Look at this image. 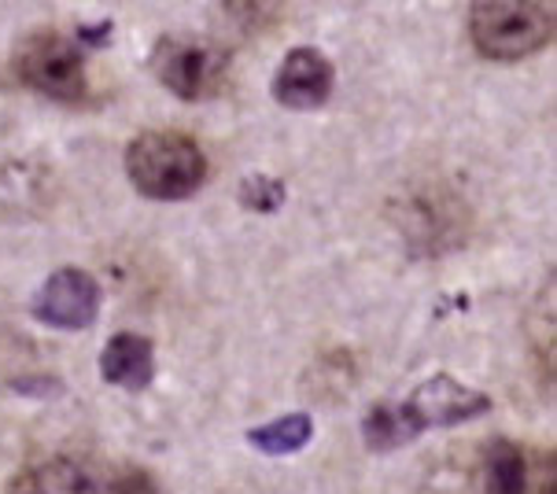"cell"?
<instances>
[{"mask_svg":"<svg viewBox=\"0 0 557 494\" xmlns=\"http://www.w3.org/2000/svg\"><path fill=\"white\" fill-rule=\"evenodd\" d=\"M207 156L188 133L177 129H148L129 140L126 148V177L145 199L177 203L196 196L207 182Z\"/></svg>","mask_w":557,"mask_h":494,"instance_id":"1","label":"cell"},{"mask_svg":"<svg viewBox=\"0 0 557 494\" xmlns=\"http://www.w3.org/2000/svg\"><path fill=\"white\" fill-rule=\"evenodd\" d=\"M8 494H159L152 472L85 454H55L23 469Z\"/></svg>","mask_w":557,"mask_h":494,"instance_id":"2","label":"cell"},{"mask_svg":"<svg viewBox=\"0 0 557 494\" xmlns=\"http://www.w3.org/2000/svg\"><path fill=\"white\" fill-rule=\"evenodd\" d=\"M554 8L532 0H480L469 8V37L495 63H517L554 41Z\"/></svg>","mask_w":557,"mask_h":494,"instance_id":"3","label":"cell"},{"mask_svg":"<svg viewBox=\"0 0 557 494\" xmlns=\"http://www.w3.org/2000/svg\"><path fill=\"white\" fill-rule=\"evenodd\" d=\"M12 74L23 89L55 103H85L89 78H85V55L74 37L60 30H37L15 45Z\"/></svg>","mask_w":557,"mask_h":494,"instance_id":"4","label":"cell"},{"mask_svg":"<svg viewBox=\"0 0 557 494\" xmlns=\"http://www.w3.org/2000/svg\"><path fill=\"white\" fill-rule=\"evenodd\" d=\"M156 78L177 100H211L230 85V52L214 41H159L156 49Z\"/></svg>","mask_w":557,"mask_h":494,"instance_id":"5","label":"cell"},{"mask_svg":"<svg viewBox=\"0 0 557 494\" xmlns=\"http://www.w3.org/2000/svg\"><path fill=\"white\" fill-rule=\"evenodd\" d=\"M399 230L406 233L418 251H447L466 240L469 230V211L466 203L443 185H424L421 193H410L403 199V218Z\"/></svg>","mask_w":557,"mask_h":494,"instance_id":"6","label":"cell"},{"mask_svg":"<svg viewBox=\"0 0 557 494\" xmlns=\"http://www.w3.org/2000/svg\"><path fill=\"white\" fill-rule=\"evenodd\" d=\"M491 395L476 392V387L461 384L450 373H436L429 380H421L410 392V398H403V413L410 421L413 435L429 432V429H455V424L476 421V417L491 413Z\"/></svg>","mask_w":557,"mask_h":494,"instance_id":"7","label":"cell"},{"mask_svg":"<svg viewBox=\"0 0 557 494\" xmlns=\"http://www.w3.org/2000/svg\"><path fill=\"white\" fill-rule=\"evenodd\" d=\"M100 281L92 273L67 265V270H55L49 281L37 288L34 296V318L49 329L78 332L89 329L100 313Z\"/></svg>","mask_w":557,"mask_h":494,"instance_id":"8","label":"cell"},{"mask_svg":"<svg viewBox=\"0 0 557 494\" xmlns=\"http://www.w3.org/2000/svg\"><path fill=\"white\" fill-rule=\"evenodd\" d=\"M333 63L310 45H299L281 60L277 74H273V100L292 111H314L333 97Z\"/></svg>","mask_w":557,"mask_h":494,"instance_id":"9","label":"cell"},{"mask_svg":"<svg viewBox=\"0 0 557 494\" xmlns=\"http://www.w3.org/2000/svg\"><path fill=\"white\" fill-rule=\"evenodd\" d=\"M100 376L103 384H115L122 392H145L156 380V347L148 336L119 332L100 350Z\"/></svg>","mask_w":557,"mask_h":494,"instance_id":"10","label":"cell"},{"mask_svg":"<svg viewBox=\"0 0 557 494\" xmlns=\"http://www.w3.org/2000/svg\"><path fill=\"white\" fill-rule=\"evenodd\" d=\"M314 440V421L310 413H288L277 417L270 424H259V429L248 432V443L255 450H262L267 458H285V454H296Z\"/></svg>","mask_w":557,"mask_h":494,"instance_id":"11","label":"cell"},{"mask_svg":"<svg viewBox=\"0 0 557 494\" xmlns=\"http://www.w3.org/2000/svg\"><path fill=\"white\" fill-rule=\"evenodd\" d=\"M484 494H528V465L517 443L495 440L487 446Z\"/></svg>","mask_w":557,"mask_h":494,"instance_id":"12","label":"cell"},{"mask_svg":"<svg viewBox=\"0 0 557 494\" xmlns=\"http://www.w3.org/2000/svg\"><path fill=\"white\" fill-rule=\"evenodd\" d=\"M362 440L373 454H392V450H399V446L413 443L418 435H413L410 421H406L403 403H376L373 410L362 417Z\"/></svg>","mask_w":557,"mask_h":494,"instance_id":"13","label":"cell"},{"mask_svg":"<svg viewBox=\"0 0 557 494\" xmlns=\"http://www.w3.org/2000/svg\"><path fill=\"white\" fill-rule=\"evenodd\" d=\"M285 185L277 182V177H270V174H251V177H244L240 182V203L248 207V211L255 214H273V211H281L285 207Z\"/></svg>","mask_w":557,"mask_h":494,"instance_id":"14","label":"cell"},{"mask_svg":"<svg viewBox=\"0 0 557 494\" xmlns=\"http://www.w3.org/2000/svg\"><path fill=\"white\" fill-rule=\"evenodd\" d=\"M111 34H115V23H111V18H100L97 26H78L74 45H78V49H103V45L111 41Z\"/></svg>","mask_w":557,"mask_h":494,"instance_id":"15","label":"cell"},{"mask_svg":"<svg viewBox=\"0 0 557 494\" xmlns=\"http://www.w3.org/2000/svg\"><path fill=\"white\" fill-rule=\"evenodd\" d=\"M12 387L18 395H49L55 392V380H15Z\"/></svg>","mask_w":557,"mask_h":494,"instance_id":"16","label":"cell"}]
</instances>
